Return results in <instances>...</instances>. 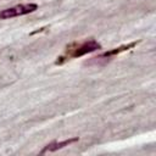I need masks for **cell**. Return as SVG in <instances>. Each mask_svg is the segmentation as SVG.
Listing matches in <instances>:
<instances>
[{
    "mask_svg": "<svg viewBox=\"0 0 156 156\" xmlns=\"http://www.w3.org/2000/svg\"><path fill=\"white\" fill-rule=\"evenodd\" d=\"M78 141V138H71V139H67V140H63V141H52L50 144H48L41 151L40 154H46V152H54V151H57L65 146H68L73 143Z\"/></svg>",
    "mask_w": 156,
    "mask_h": 156,
    "instance_id": "obj_4",
    "label": "cell"
},
{
    "mask_svg": "<svg viewBox=\"0 0 156 156\" xmlns=\"http://www.w3.org/2000/svg\"><path fill=\"white\" fill-rule=\"evenodd\" d=\"M135 45H136V43H130V44H128V45H122V46L115 48V49H112V50H110V51L102 52L101 55H98V56L93 57L91 60L87 61V62H85V65H104V63L108 62L110 60H112L116 55L121 54L122 51L129 50V49H132V48H133V46H135Z\"/></svg>",
    "mask_w": 156,
    "mask_h": 156,
    "instance_id": "obj_3",
    "label": "cell"
},
{
    "mask_svg": "<svg viewBox=\"0 0 156 156\" xmlns=\"http://www.w3.org/2000/svg\"><path fill=\"white\" fill-rule=\"evenodd\" d=\"M99 49H101V45L96 40H94V39L80 41V43H72V44L67 45L65 52L60 57H57V60L55 61V63L56 65H62V63H65L66 61H68L71 58L80 57L83 55H87L89 52L96 51Z\"/></svg>",
    "mask_w": 156,
    "mask_h": 156,
    "instance_id": "obj_1",
    "label": "cell"
},
{
    "mask_svg": "<svg viewBox=\"0 0 156 156\" xmlns=\"http://www.w3.org/2000/svg\"><path fill=\"white\" fill-rule=\"evenodd\" d=\"M35 10H38L37 4H21V5H16V6L1 10L0 11V18L1 20H9V18H12V17L24 16V15L34 12Z\"/></svg>",
    "mask_w": 156,
    "mask_h": 156,
    "instance_id": "obj_2",
    "label": "cell"
}]
</instances>
